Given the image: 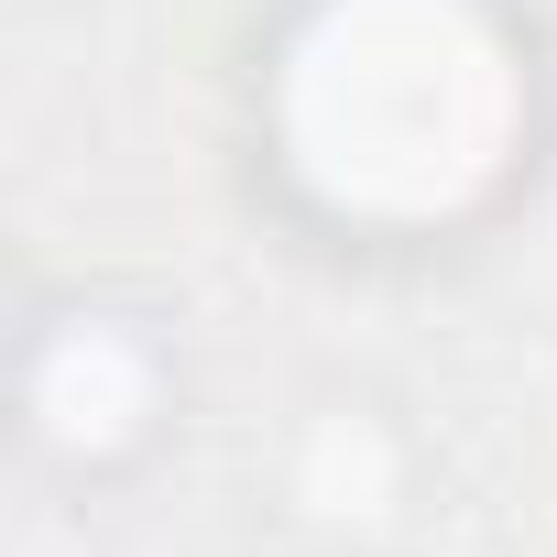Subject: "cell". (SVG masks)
I'll use <instances>...</instances> for the list:
<instances>
[{
    "mask_svg": "<svg viewBox=\"0 0 557 557\" xmlns=\"http://www.w3.org/2000/svg\"><path fill=\"white\" fill-rule=\"evenodd\" d=\"M524 153V45L492 0H307L273 55V164L339 230H448Z\"/></svg>",
    "mask_w": 557,
    "mask_h": 557,
    "instance_id": "obj_1",
    "label": "cell"
},
{
    "mask_svg": "<svg viewBox=\"0 0 557 557\" xmlns=\"http://www.w3.org/2000/svg\"><path fill=\"white\" fill-rule=\"evenodd\" d=\"M143 416H153V350L121 318H66L34 350V426L66 459H110L121 437H143Z\"/></svg>",
    "mask_w": 557,
    "mask_h": 557,
    "instance_id": "obj_2",
    "label": "cell"
}]
</instances>
